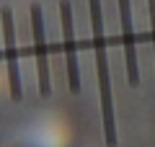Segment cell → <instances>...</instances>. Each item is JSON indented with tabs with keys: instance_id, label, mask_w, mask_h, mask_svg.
Returning a JSON list of instances; mask_svg holds the SVG:
<instances>
[{
	"instance_id": "6da1fadb",
	"label": "cell",
	"mask_w": 155,
	"mask_h": 147,
	"mask_svg": "<svg viewBox=\"0 0 155 147\" xmlns=\"http://www.w3.org/2000/svg\"><path fill=\"white\" fill-rule=\"evenodd\" d=\"M88 5H91V28H93L96 75H98V93H101L104 139H106V147H116V121H114V103H111V77H109V57H106V34H104L101 0H88Z\"/></svg>"
},
{
	"instance_id": "7a4b0ae2",
	"label": "cell",
	"mask_w": 155,
	"mask_h": 147,
	"mask_svg": "<svg viewBox=\"0 0 155 147\" xmlns=\"http://www.w3.org/2000/svg\"><path fill=\"white\" fill-rule=\"evenodd\" d=\"M31 36H34V54H36V72H39V96H49V57H47V36H44V13L39 3H31Z\"/></svg>"
},
{
	"instance_id": "3957f363",
	"label": "cell",
	"mask_w": 155,
	"mask_h": 147,
	"mask_svg": "<svg viewBox=\"0 0 155 147\" xmlns=\"http://www.w3.org/2000/svg\"><path fill=\"white\" fill-rule=\"evenodd\" d=\"M3 36H5V62H8V85H11V98L21 101L23 88H21V67H18V49H16V26H13V11L3 8Z\"/></svg>"
},
{
	"instance_id": "277c9868",
	"label": "cell",
	"mask_w": 155,
	"mask_h": 147,
	"mask_svg": "<svg viewBox=\"0 0 155 147\" xmlns=\"http://www.w3.org/2000/svg\"><path fill=\"white\" fill-rule=\"evenodd\" d=\"M60 21H62V36H65V57H67V80L70 90L80 93V67H78V52H75V34H72V5L70 0H60Z\"/></svg>"
},
{
	"instance_id": "5b68a950",
	"label": "cell",
	"mask_w": 155,
	"mask_h": 147,
	"mask_svg": "<svg viewBox=\"0 0 155 147\" xmlns=\"http://www.w3.org/2000/svg\"><path fill=\"white\" fill-rule=\"evenodd\" d=\"M119 5V21H122V44H124V60H127V80L129 85H140V67L137 52H134V31H132V3L116 0Z\"/></svg>"
},
{
	"instance_id": "8992f818",
	"label": "cell",
	"mask_w": 155,
	"mask_h": 147,
	"mask_svg": "<svg viewBox=\"0 0 155 147\" xmlns=\"http://www.w3.org/2000/svg\"><path fill=\"white\" fill-rule=\"evenodd\" d=\"M150 8V26H153V57H155V0H147Z\"/></svg>"
}]
</instances>
